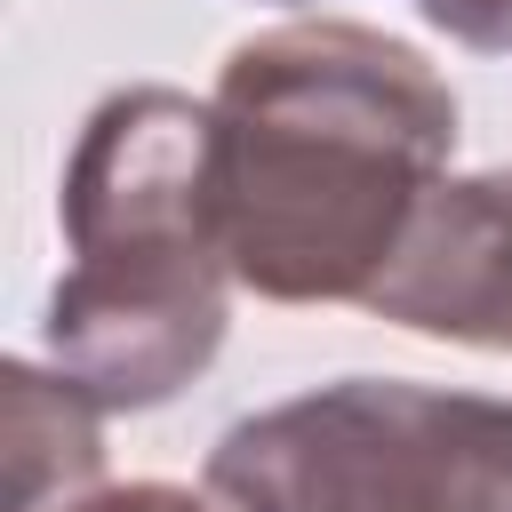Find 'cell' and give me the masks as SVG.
<instances>
[{
  "mask_svg": "<svg viewBox=\"0 0 512 512\" xmlns=\"http://www.w3.org/2000/svg\"><path fill=\"white\" fill-rule=\"evenodd\" d=\"M64 280L48 352L96 408H160L224 344V240L208 192V104L120 88L88 112L64 168Z\"/></svg>",
  "mask_w": 512,
  "mask_h": 512,
  "instance_id": "cell-2",
  "label": "cell"
},
{
  "mask_svg": "<svg viewBox=\"0 0 512 512\" xmlns=\"http://www.w3.org/2000/svg\"><path fill=\"white\" fill-rule=\"evenodd\" d=\"M48 512H208L192 488H168V480H128V488H80Z\"/></svg>",
  "mask_w": 512,
  "mask_h": 512,
  "instance_id": "cell-7",
  "label": "cell"
},
{
  "mask_svg": "<svg viewBox=\"0 0 512 512\" xmlns=\"http://www.w3.org/2000/svg\"><path fill=\"white\" fill-rule=\"evenodd\" d=\"M232 512H512V400L344 376L272 400L208 448Z\"/></svg>",
  "mask_w": 512,
  "mask_h": 512,
  "instance_id": "cell-3",
  "label": "cell"
},
{
  "mask_svg": "<svg viewBox=\"0 0 512 512\" xmlns=\"http://www.w3.org/2000/svg\"><path fill=\"white\" fill-rule=\"evenodd\" d=\"M368 312L416 336L512 352V168L440 184L416 208L392 272L368 288Z\"/></svg>",
  "mask_w": 512,
  "mask_h": 512,
  "instance_id": "cell-4",
  "label": "cell"
},
{
  "mask_svg": "<svg viewBox=\"0 0 512 512\" xmlns=\"http://www.w3.org/2000/svg\"><path fill=\"white\" fill-rule=\"evenodd\" d=\"M448 80L368 24L320 16L256 32L208 96L216 240L272 304H368L416 208L448 184Z\"/></svg>",
  "mask_w": 512,
  "mask_h": 512,
  "instance_id": "cell-1",
  "label": "cell"
},
{
  "mask_svg": "<svg viewBox=\"0 0 512 512\" xmlns=\"http://www.w3.org/2000/svg\"><path fill=\"white\" fill-rule=\"evenodd\" d=\"M104 408L56 368L40 376L32 360L8 368V512H48V496H80L104 464Z\"/></svg>",
  "mask_w": 512,
  "mask_h": 512,
  "instance_id": "cell-5",
  "label": "cell"
},
{
  "mask_svg": "<svg viewBox=\"0 0 512 512\" xmlns=\"http://www.w3.org/2000/svg\"><path fill=\"white\" fill-rule=\"evenodd\" d=\"M424 24H440L448 40L464 48H488V56H512V0H416Z\"/></svg>",
  "mask_w": 512,
  "mask_h": 512,
  "instance_id": "cell-6",
  "label": "cell"
}]
</instances>
